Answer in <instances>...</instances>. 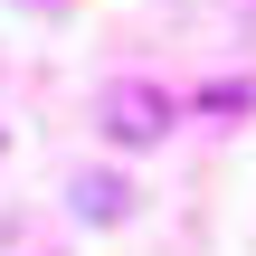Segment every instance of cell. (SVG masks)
<instances>
[{"mask_svg":"<svg viewBox=\"0 0 256 256\" xmlns=\"http://www.w3.org/2000/svg\"><path fill=\"white\" fill-rule=\"evenodd\" d=\"M104 124H114V142H152V133H162V95L114 86V114H104Z\"/></svg>","mask_w":256,"mask_h":256,"instance_id":"cell-1","label":"cell"}]
</instances>
